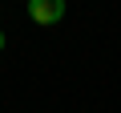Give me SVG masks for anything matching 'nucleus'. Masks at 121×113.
<instances>
[{
  "label": "nucleus",
  "mask_w": 121,
  "mask_h": 113,
  "mask_svg": "<svg viewBox=\"0 0 121 113\" xmlns=\"http://www.w3.org/2000/svg\"><path fill=\"white\" fill-rule=\"evenodd\" d=\"M0 48H4V32H0Z\"/></svg>",
  "instance_id": "nucleus-2"
},
{
  "label": "nucleus",
  "mask_w": 121,
  "mask_h": 113,
  "mask_svg": "<svg viewBox=\"0 0 121 113\" xmlns=\"http://www.w3.org/2000/svg\"><path fill=\"white\" fill-rule=\"evenodd\" d=\"M28 16L36 24H60L65 20V0H28Z\"/></svg>",
  "instance_id": "nucleus-1"
}]
</instances>
